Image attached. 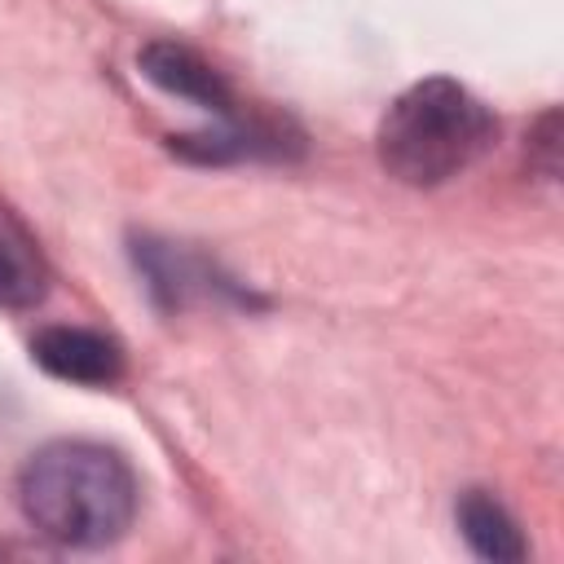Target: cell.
<instances>
[{
    "instance_id": "7a4b0ae2",
    "label": "cell",
    "mask_w": 564,
    "mask_h": 564,
    "mask_svg": "<svg viewBox=\"0 0 564 564\" xmlns=\"http://www.w3.org/2000/svg\"><path fill=\"white\" fill-rule=\"evenodd\" d=\"M498 137V123L480 97L436 75L405 88L379 119L375 150L388 176L414 189L445 185L467 172Z\"/></svg>"
},
{
    "instance_id": "277c9868",
    "label": "cell",
    "mask_w": 564,
    "mask_h": 564,
    "mask_svg": "<svg viewBox=\"0 0 564 564\" xmlns=\"http://www.w3.org/2000/svg\"><path fill=\"white\" fill-rule=\"evenodd\" d=\"M31 357L53 379L84 383V388H110L123 375V348L110 335L88 326H44L31 339Z\"/></svg>"
},
{
    "instance_id": "8992f818",
    "label": "cell",
    "mask_w": 564,
    "mask_h": 564,
    "mask_svg": "<svg viewBox=\"0 0 564 564\" xmlns=\"http://www.w3.org/2000/svg\"><path fill=\"white\" fill-rule=\"evenodd\" d=\"M48 264L31 234L0 212V308H35L48 295Z\"/></svg>"
},
{
    "instance_id": "3957f363",
    "label": "cell",
    "mask_w": 564,
    "mask_h": 564,
    "mask_svg": "<svg viewBox=\"0 0 564 564\" xmlns=\"http://www.w3.org/2000/svg\"><path fill=\"white\" fill-rule=\"evenodd\" d=\"M137 66H141V75H145L150 84H159L163 93H172V97H181V101H194L198 110H212L220 123L238 119V101H234L225 75H220L207 57H198L189 44L150 40V44L141 48V57H137Z\"/></svg>"
},
{
    "instance_id": "6da1fadb",
    "label": "cell",
    "mask_w": 564,
    "mask_h": 564,
    "mask_svg": "<svg viewBox=\"0 0 564 564\" xmlns=\"http://www.w3.org/2000/svg\"><path fill=\"white\" fill-rule=\"evenodd\" d=\"M18 507L62 546H106L137 516V476L97 441H48L18 471Z\"/></svg>"
},
{
    "instance_id": "5b68a950",
    "label": "cell",
    "mask_w": 564,
    "mask_h": 564,
    "mask_svg": "<svg viewBox=\"0 0 564 564\" xmlns=\"http://www.w3.org/2000/svg\"><path fill=\"white\" fill-rule=\"evenodd\" d=\"M454 520H458L463 542H467L480 560L516 564V560H524V551H529L524 538H520V524L511 520V511H507L489 489H467V494H458Z\"/></svg>"
}]
</instances>
